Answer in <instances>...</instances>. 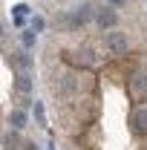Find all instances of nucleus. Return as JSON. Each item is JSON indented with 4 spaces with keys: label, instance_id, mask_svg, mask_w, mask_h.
I'll return each instance as SVG.
<instances>
[{
    "label": "nucleus",
    "instance_id": "4",
    "mask_svg": "<svg viewBox=\"0 0 147 150\" xmlns=\"http://www.w3.org/2000/svg\"><path fill=\"white\" fill-rule=\"evenodd\" d=\"M133 130L139 136H147V107H139L133 112Z\"/></svg>",
    "mask_w": 147,
    "mask_h": 150
},
{
    "label": "nucleus",
    "instance_id": "5",
    "mask_svg": "<svg viewBox=\"0 0 147 150\" xmlns=\"http://www.w3.org/2000/svg\"><path fill=\"white\" fill-rule=\"evenodd\" d=\"M90 20V6H81V9H75L72 15H69V29H78V26H84Z\"/></svg>",
    "mask_w": 147,
    "mask_h": 150
},
{
    "label": "nucleus",
    "instance_id": "13",
    "mask_svg": "<svg viewBox=\"0 0 147 150\" xmlns=\"http://www.w3.org/2000/svg\"><path fill=\"white\" fill-rule=\"evenodd\" d=\"M23 43H26V46H35V35H32V32H26V35H23Z\"/></svg>",
    "mask_w": 147,
    "mask_h": 150
},
{
    "label": "nucleus",
    "instance_id": "15",
    "mask_svg": "<svg viewBox=\"0 0 147 150\" xmlns=\"http://www.w3.org/2000/svg\"><path fill=\"white\" fill-rule=\"evenodd\" d=\"M110 6H115V9H121V6H127V0H107Z\"/></svg>",
    "mask_w": 147,
    "mask_h": 150
},
{
    "label": "nucleus",
    "instance_id": "16",
    "mask_svg": "<svg viewBox=\"0 0 147 150\" xmlns=\"http://www.w3.org/2000/svg\"><path fill=\"white\" fill-rule=\"evenodd\" d=\"M26 150H40V147H37L35 142H26Z\"/></svg>",
    "mask_w": 147,
    "mask_h": 150
},
{
    "label": "nucleus",
    "instance_id": "1",
    "mask_svg": "<svg viewBox=\"0 0 147 150\" xmlns=\"http://www.w3.org/2000/svg\"><path fill=\"white\" fill-rule=\"evenodd\" d=\"M127 35L124 32H107L104 35V49H107V55H112V58H121V55H127Z\"/></svg>",
    "mask_w": 147,
    "mask_h": 150
},
{
    "label": "nucleus",
    "instance_id": "12",
    "mask_svg": "<svg viewBox=\"0 0 147 150\" xmlns=\"http://www.w3.org/2000/svg\"><path fill=\"white\" fill-rule=\"evenodd\" d=\"M35 115H37V121H40V124L46 121V118H43V104H40V101H35Z\"/></svg>",
    "mask_w": 147,
    "mask_h": 150
},
{
    "label": "nucleus",
    "instance_id": "10",
    "mask_svg": "<svg viewBox=\"0 0 147 150\" xmlns=\"http://www.w3.org/2000/svg\"><path fill=\"white\" fill-rule=\"evenodd\" d=\"M9 124H15V127H23V124H26V115H23L20 110H15L12 115H9Z\"/></svg>",
    "mask_w": 147,
    "mask_h": 150
},
{
    "label": "nucleus",
    "instance_id": "9",
    "mask_svg": "<svg viewBox=\"0 0 147 150\" xmlns=\"http://www.w3.org/2000/svg\"><path fill=\"white\" fill-rule=\"evenodd\" d=\"M66 61H72V64H84V67H90V64L95 61V58H92V52H90V49H81V52H75V58L69 55Z\"/></svg>",
    "mask_w": 147,
    "mask_h": 150
},
{
    "label": "nucleus",
    "instance_id": "6",
    "mask_svg": "<svg viewBox=\"0 0 147 150\" xmlns=\"http://www.w3.org/2000/svg\"><path fill=\"white\" fill-rule=\"evenodd\" d=\"M72 90H75V75L72 72L61 75V78H58V93H61V95H69Z\"/></svg>",
    "mask_w": 147,
    "mask_h": 150
},
{
    "label": "nucleus",
    "instance_id": "14",
    "mask_svg": "<svg viewBox=\"0 0 147 150\" xmlns=\"http://www.w3.org/2000/svg\"><path fill=\"white\" fill-rule=\"evenodd\" d=\"M32 29H35V32H40V29H43V20L35 18V20H32Z\"/></svg>",
    "mask_w": 147,
    "mask_h": 150
},
{
    "label": "nucleus",
    "instance_id": "7",
    "mask_svg": "<svg viewBox=\"0 0 147 150\" xmlns=\"http://www.w3.org/2000/svg\"><path fill=\"white\" fill-rule=\"evenodd\" d=\"M15 90H18L20 95H29L32 93V78H29L26 72H20L18 78H15Z\"/></svg>",
    "mask_w": 147,
    "mask_h": 150
},
{
    "label": "nucleus",
    "instance_id": "2",
    "mask_svg": "<svg viewBox=\"0 0 147 150\" xmlns=\"http://www.w3.org/2000/svg\"><path fill=\"white\" fill-rule=\"evenodd\" d=\"M112 9H115V6H101V9L95 12V23H98L101 29H112V26H115V20H118V18H115Z\"/></svg>",
    "mask_w": 147,
    "mask_h": 150
},
{
    "label": "nucleus",
    "instance_id": "11",
    "mask_svg": "<svg viewBox=\"0 0 147 150\" xmlns=\"http://www.w3.org/2000/svg\"><path fill=\"white\" fill-rule=\"evenodd\" d=\"M3 144H6V147H15V144H18V133H6V136H3Z\"/></svg>",
    "mask_w": 147,
    "mask_h": 150
},
{
    "label": "nucleus",
    "instance_id": "8",
    "mask_svg": "<svg viewBox=\"0 0 147 150\" xmlns=\"http://www.w3.org/2000/svg\"><path fill=\"white\" fill-rule=\"evenodd\" d=\"M9 64L18 67V69H29V67H32V58L26 55V52H18L15 58H9Z\"/></svg>",
    "mask_w": 147,
    "mask_h": 150
},
{
    "label": "nucleus",
    "instance_id": "3",
    "mask_svg": "<svg viewBox=\"0 0 147 150\" xmlns=\"http://www.w3.org/2000/svg\"><path fill=\"white\" fill-rule=\"evenodd\" d=\"M130 90L139 95V98H144L147 95V72H136L130 78Z\"/></svg>",
    "mask_w": 147,
    "mask_h": 150
}]
</instances>
